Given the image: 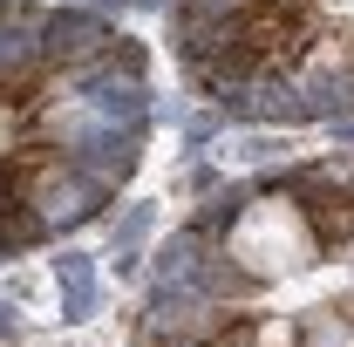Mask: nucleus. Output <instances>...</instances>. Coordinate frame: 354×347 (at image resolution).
Masks as SVG:
<instances>
[{"instance_id":"nucleus-1","label":"nucleus","mask_w":354,"mask_h":347,"mask_svg":"<svg viewBox=\"0 0 354 347\" xmlns=\"http://www.w3.org/2000/svg\"><path fill=\"white\" fill-rule=\"evenodd\" d=\"M177 62L245 123L354 116V0H184Z\"/></svg>"},{"instance_id":"nucleus-2","label":"nucleus","mask_w":354,"mask_h":347,"mask_svg":"<svg viewBox=\"0 0 354 347\" xmlns=\"http://www.w3.org/2000/svg\"><path fill=\"white\" fill-rule=\"evenodd\" d=\"M198 232L212 238V252H218L245 286H272V279H286V272H307V265L327 259V238L313 232L307 198L293 191V177L259 184L252 198H239L225 218H205Z\"/></svg>"},{"instance_id":"nucleus-3","label":"nucleus","mask_w":354,"mask_h":347,"mask_svg":"<svg viewBox=\"0 0 354 347\" xmlns=\"http://www.w3.org/2000/svg\"><path fill=\"white\" fill-rule=\"evenodd\" d=\"M62 286H68V320H82L95 306V279H88V259H68L62 265Z\"/></svg>"}]
</instances>
